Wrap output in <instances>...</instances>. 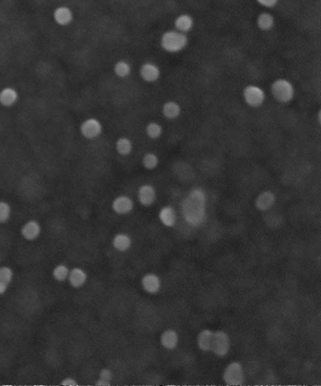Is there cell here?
<instances>
[{"label":"cell","mask_w":321,"mask_h":386,"mask_svg":"<svg viewBox=\"0 0 321 386\" xmlns=\"http://www.w3.org/2000/svg\"><path fill=\"white\" fill-rule=\"evenodd\" d=\"M182 213L187 224L192 227L202 225L206 217V194L196 187L190 191L182 202Z\"/></svg>","instance_id":"1"},{"label":"cell","mask_w":321,"mask_h":386,"mask_svg":"<svg viewBox=\"0 0 321 386\" xmlns=\"http://www.w3.org/2000/svg\"><path fill=\"white\" fill-rule=\"evenodd\" d=\"M188 42L186 35L176 31H166L160 38L161 47L169 53H180L186 47Z\"/></svg>","instance_id":"2"},{"label":"cell","mask_w":321,"mask_h":386,"mask_svg":"<svg viewBox=\"0 0 321 386\" xmlns=\"http://www.w3.org/2000/svg\"><path fill=\"white\" fill-rule=\"evenodd\" d=\"M271 93L276 101L280 104H287L294 99L295 90L289 81L278 78L272 83Z\"/></svg>","instance_id":"3"},{"label":"cell","mask_w":321,"mask_h":386,"mask_svg":"<svg viewBox=\"0 0 321 386\" xmlns=\"http://www.w3.org/2000/svg\"><path fill=\"white\" fill-rule=\"evenodd\" d=\"M242 95L244 98V101L249 107H260L263 105L266 99V94L263 91V89L261 88L256 85H248L243 89Z\"/></svg>","instance_id":"4"},{"label":"cell","mask_w":321,"mask_h":386,"mask_svg":"<svg viewBox=\"0 0 321 386\" xmlns=\"http://www.w3.org/2000/svg\"><path fill=\"white\" fill-rule=\"evenodd\" d=\"M223 379L227 386H242L244 381V373L238 362L231 363L224 371Z\"/></svg>","instance_id":"5"},{"label":"cell","mask_w":321,"mask_h":386,"mask_svg":"<svg viewBox=\"0 0 321 386\" xmlns=\"http://www.w3.org/2000/svg\"><path fill=\"white\" fill-rule=\"evenodd\" d=\"M230 349V338L228 335L222 331L213 333L211 351L218 357H224L227 354Z\"/></svg>","instance_id":"6"},{"label":"cell","mask_w":321,"mask_h":386,"mask_svg":"<svg viewBox=\"0 0 321 386\" xmlns=\"http://www.w3.org/2000/svg\"><path fill=\"white\" fill-rule=\"evenodd\" d=\"M80 132L84 138L93 140L98 138L102 132V125L95 118H90L83 121L80 126Z\"/></svg>","instance_id":"7"},{"label":"cell","mask_w":321,"mask_h":386,"mask_svg":"<svg viewBox=\"0 0 321 386\" xmlns=\"http://www.w3.org/2000/svg\"><path fill=\"white\" fill-rule=\"evenodd\" d=\"M156 197V190L152 185L144 184L138 188V199L141 205L150 207L155 202Z\"/></svg>","instance_id":"8"},{"label":"cell","mask_w":321,"mask_h":386,"mask_svg":"<svg viewBox=\"0 0 321 386\" xmlns=\"http://www.w3.org/2000/svg\"><path fill=\"white\" fill-rule=\"evenodd\" d=\"M135 204L129 196L125 195L117 196L112 203L113 211L118 215H127L130 213L134 209Z\"/></svg>","instance_id":"9"},{"label":"cell","mask_w":321,"mask_h":386,"mask_svg":"<svg viewBox=\"0 0 321 386\" xmlns=\"http://www.w3.org/2000/svg\"><path fill=\"white\" fill-rule=\"evenodd\" d=\"M139 74L142 79L147 83H155L161 75L159 67L153 62H145L141 66Z\"/></svg>","instance_id":"10"},{"label":"cell","mask_w":321,"mask_h":386,"mask_svg":"<svg viewBox=\"0 0 321 386\" xmlns=\"http://www.w3.org/2000/svg\"><path fill=\"white\" fill-rule=\"evenodd\" d=\"M276 202L275 194L271 191H264L259 193L255 200V207L259 211H268L272 209Z\"/></svg>","instance_id":"11"},{"label":"cell","mask_w":321,"mask_h":386,"mask_svg":"<svg viewBox=\"0 0 321 386\" xmlns=\"http://www.w3.org/2000/svg\"><path fill=\"white\" fill-rule=\"evenodd\" d=\"M141 284L144 291L150 294H155L159 292L161 287V281L159 276L153 273H148L143 276Z\"/></svg>","instance_id":"12"},{"label":"cell","mask_w":321,"mask_h":386,"mask_svg":"<svg viewBox=\"0 0 321 386\" xmlns=\"http://www.w3.org/2000/svg\"><path fill=\"white\" fill-rule=\"evenodd\" d=\"M40 233H41V227L39 222H37L36 220L28 221L27 223H25L23 225L20 230L22 236L28 241H34L38 239Z\"/></svg>","instance_id":"13"},{"label":"cell","mask_w":321,"mask_h":386,"mask_svg":"<svg viewBox=\"0 0 321 386\" xmlns=\"http://www.w3.org/2000/svg\"><path fill=\"white\" fill-rule=\"evenodd\" d=\"M55 23L61 26H67L73 21V13L68 6H60L53 13Z\"/></svg>","instance_id":"14"},{"label":"cell","mask_w":321,"mask_h":386,"mask_svg":"<svg viewBox=\"0 0 321 386\" xmlns=\"http://www.w3.org/2000/svg\"><path fill=\"white\" fill-rule=\"evenodd\" d=\"M68 281L73 288H81L86 284L87 281V274L82 268L75 267L72 270H70Z\"/></svg>","instance_id":"15"},{"label":"cell","mask_w":321,"mask_h":386,"mask_svg":"<svg viewBox=\"0 0 321 386\" xmlns=\"http://www.w3.org/2000/svg\"><path fill=\"white\" fill-rule=\"evenodd\" d=\"M18 100V93L16 89L7 87L0 91V105L3 107H12Z\"/></svg>","instance_id":"16"},{"label":"cell","mask_w":321,"mask_h":386,"mask_svg":"<svg viewBox=\"0 0 321 386\" xmlns=\"http://www.w3.org/2000/svg\"><path fill=\"white\" fill-rule=\"evenodd\" d=\"M159 218L160 222L166 227H174L176 224V212L170 206H165L160 209L159 212Z\"/></svg>","instance_id":"17"},{"label":"cell","mask_w":321,"mask_h":386,"mask_svg":"<svg viewBox=\"0 0 321 386\" xmlns=\"http://www.w3.org/2000/svg\"><path fill=\"white\" fill-rule=\"evenodd\" d=\"M174 27L176 29V31L186 35L194 27V18L186 14L181 15L175 18Z\"/></svg>","instance_id":"18"},{"label":"cell","mask_w":321,"mask_h":386,"mask_svg":"<svg viewBox=\"0 0 321 386\" xmlns=\"http://www.w3.org/2000/svg\"><path fill=\"white\" fill-rule=\"evenodd\" d=\"M113 248L119 252L129 250L132 246V239L127 233H119L113 237L112 241Z\"/></svg>","instance_id":"19"},{"label":"cell","mask_w":321,"mask_h":386,"mask_svg":"<svg viewBox=\"0 0 321 386\" xmlns=\"http://www.w3.org/2000/svg\"><path fill=\"white\" fill-rule=\"evenodd\" d=\"M178 340L179 338H178L177 333L172 329H169L164 332L160 337L161 345L165 349L169 350H173L176 348Z\"/></svg>","instance_id":"20"},{"label":"cell","mask_w":321,"mask_h":386,"mask_svg":"<svg viewBox=\"0 0 321 386\" xmlns=\"http://www.w3.org/2000/svg\"><path fill=\"white\" fill-rule=\"evenodd\" d=\"M162 114L167 120H176L181 114V107L176 102H166L163 105Z\"/></svg>","instance_id":"21"},{"label":"cell","mask_w":321,"mask_h":386,"mask_svg":"<svg viewBox=\"0 0 321 386\" xmlns=\"http://www.w3.org/2000/svg\"><path fill=\"white\" fill-rule=\"evenodd\" d=\"M14 272L9 267H0V296L4 294L9 284L12 282Z\"/></svg>","instance_id":"22"},{"label":"cell","mask_w":321,"mask_h":386,"mask_svg":"<svg viewBox=\"0 0 321 386\" xmlns=\"http://www.w3.org/2000/svg\"><path fill=\"white\" fill-rule=\"evenodd\" d=\"M274 17L268 12L261 13L257 18V27L262 31H269L274 27Z\"/></svg>","instance_id":"23"},{"label":"cell","mask_w":321,"mask_h":386,"mask_svg":"<svg viewBox=\"0 0 321 386\" xmlns=\"http://www.w3.org/2000/svg\"><path fill=\"white\" fill-rule=\"evenodd\" d=\"M212 338H213V333L210 330L205 329L201 332L197 338V343L200 349L203 351H211Z\"/></svg>","instance_id":"24"},{"label":"cell","mask_w":321,"mask_h":386,"mask_svg":"<svg viewBox=\"0 0 321 386\" xmlns=\"http://www.w3.org/2000/svg\"><path fill=\"white\" fill-rule=\"evenodd\" d=\"M133 143L131 140L127 137H120L116 141L117 152L119 154L120 156L126 157L131 154L133 150Z\"/></svg>","instance_id":"25"},{"label":"cell","mask_w":321,"mask_h":386,"mask_svg":"<svg viewBox=\"0 0 321 386\" xmlns=\"http://www.w3.org/2000/svg\"><path fill=\"white\" fill-rule=\"evenodd\" d=\"M113 70H114V73L116 74L118 77L125 78V77H129V75L131 74L132 68L129 62L121 60V61L117 62L114 66Z\"/></svg>","instance_id":"26"},{"label":"cell","mask_w":321,"mask_h":386,"mask_svg":"<svg viewBox=\"0 0 321 386\" xmlns=\"http://www.w3.org/2000/svg\"><path fill=\"white\" fill-rule=\"evenodd\" d=\"M159 159L156 154L153 152H148L142 158V165L147 170H153L159 166Z\"/></svg>","instance_id":"27"},{"label":"cell","mask_w":321,"mask_h":386,"mask_svg":"<svg viewBox=\"0 0 321 386\" xmlns=\"http://www.w3.org/2000/svg\"><path fill=\"white\" fill-rule=\"evenodd\" d=\"M145 133L151 140H158L163 134L162 126L157 122H150L146 125Z\"/></svg>","instance_id":"28"},{"label":"cell","mask_w":321,"mask_h":386,"mask_svg":"<svg viewBox=\"0 0 321 386\" xmlns=\"http://www.w3.org/2000/svg\"><path fill=\"white\" fill-rule=\"evenodd\" d=\"M70 270L66 264L61 263L54 268L53 270L52 276L55 281L59 282H63L68 281Z\"/></svg>","instance_id":"29"},{"label":"cell","mask_w":321,"mask_h":386,"mask_svg":"<svg viewBox=\"0 0 321 386\" xmlns=\"http://www.w3.org/2000/svg\"><path fill=\"white\" fill-rule=\"evenodd\" d=\"M113 373L109 368H102L99 373V376H98V380H97L96 386H109L113 380Z\"/></svg>","instance_id":"30"},{"label":"cell","mask_w":321,"mask_h":386,"mask_svg":"<svg viewBox=\"0 0 321 386\" xmlns=\"http://www.w3.org/2000/svg\"><path fill=\"white\" fill-rule=\"evenodd\" d=\"M11 216V207L4 201H0V224H5Z\"/></svg>","instance_id":"31"},{"label":"cell","mask_w":321,"mask_h":386,"mask_svg":"<svg viewBox=\"0 0 321 386\" xmlns=\"http://www.w3.org/2000/svg\"><path fill=\"white\" fill-rule=\"evenodd\" d=\"M257 3L263 7H265L267 9H272L277 6L278 0H257Z\"/></svg>","instance_id":"32"},{"label":"cell","mask_w":321,"mask_h":386,"mask_svg":"<svg viewBox=\"0 0 321 386\" xmlns=\"http://www.w3.org/2000/svg\"><path fill=\"white\" fill-rule=\"evenodd\" d=\"M61 386H78L77 380L74 378L68 377L61 381Z\"/></svg>","instance_id":"33"},{"label":"cell","mask_w":321,"mask_h":386,"mask_svg":"<svg viewBox=\"0 0 321 386\" xmlns=\"http://www.w3.org/2000/svg\"><path fill=\"white\" fill-rule=\"evenodd\" d=\"M317 120H318L319 124L321 125V111L320 110L318 112V115H317Z\"/></svg>","instance_id":"34"}]
</instances>
